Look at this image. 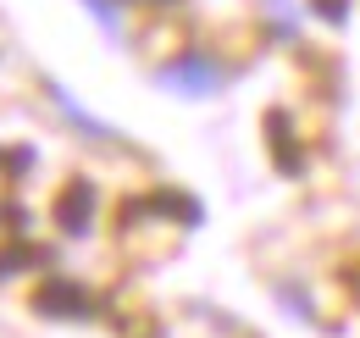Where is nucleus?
<instances>
[{"label":"nucleus","instance_id":"obj_1","mask_svg":"<svg viewBox=\"0 0 360 338\" xmlns=\"http://www.w3.org/2000/svg\"><path fill=\"white\" fill-rule=\"evenodd\" d=\"M45 316H89L94 305L84 289H72V283H50V289H39V299H34Z\"/></svg>","mask_w":360,"mask_h":338},{"label":"nucleus","instance_id":"obj_2","mask_svg":"<svg viewBox=\"0 0 360 338\" xmlns=\"http://www.w3.org/2000/svg\"><path fill=\"white\" fill-rule=\"evenodd\" d=\"M89 211H94V189H89V183H78V189L61 200V211H56V216H61L67 233H84V227H89Z\"/></svg>","mask_w":360,"mask_h":338}]
</instances>
